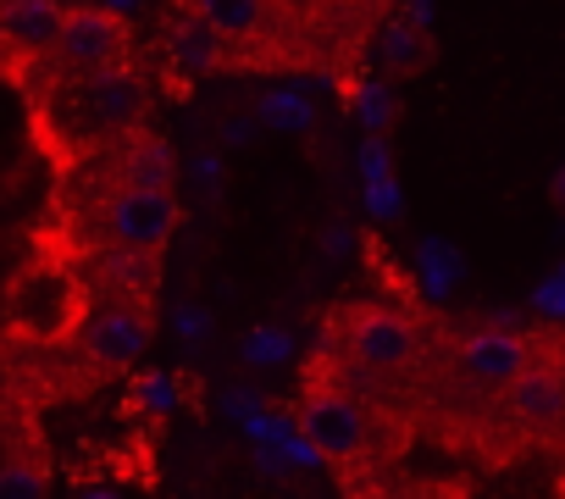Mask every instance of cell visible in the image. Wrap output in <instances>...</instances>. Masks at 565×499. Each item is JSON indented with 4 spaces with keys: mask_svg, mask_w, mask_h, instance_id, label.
Returning a JSON list of instances; mask_svg holds the SVG:
<instances>
[{
    "mask_svg": "<svg viewBox=\"0 0 565 499\" xmlns=\"http://www.w3.org/2000/svg\"><path fill=\"white\" fill-rule=\"evenodd\" d=\"M328 350L344 361V372H355L366 383H388L422 361V322L383 300H344L333 311Z\"/></svg>",
    "mask_w": 565,
    "mask_h": 499,
    "instance_id": "3",
    "label": "cell"
},
{
    "mask_svg": "<svg viewBox=\"0 0 565 499\" xmlns=\"http://www.w3.org/2000/svg\"><path fill=\"white\" fill-rule=\"evenodd\" d=\"M189 23L233 67H306V12L295 0H189Z\"/></svg>",
    "mask_w": 565,
    "mask_h": 499,
    "instance_id": "2",
    "label": "cell"
},
{
    "mask_svg": "<svg viewBox=\"0 0 565 499\" xmlns=\"http://www.w3.org/2000/svg\"><path fill=\"white\" fill-rule=\"evenodd\" d=\"M73 106H78L84 134L111 145V139L145 128V117H150V84H145V73H139L134 62L95 67V73H78Z\"/></svg>",
    "mask_w": 565,
    "mask_h": 499,
    "instance_id": "4",
    "label": "cell"
},
{
    "mask_svg": "<svg viewBox=\"0 0 565 499\" xmlns=\"http://www.w3.org/2000/svg\"><path fill=\"white\" fill-rule=\"evenodd\" d=\"M532 355H537V344L515 328H471L449 350V378L471 400H499L532 367Z\"/></svg>",
    "mask_w": 565,
    "mask_h": 499,
    "instance_id": "5",
    "label": "cell"
},
{
    "mask_svg": "<svg viewBox=\"0 0 565 499\" xmlns=\"http://www.w3.org/2000/svg\"><path fill=\"white\" fill-rule=\"evenodd\" d=\"M504 427L526 444H543L554 433H565V361L554 355H532V367L493 400Z\"/></svg>",
    "mask_w": 565,
    "mask_h": 499,
    "instance_id": "7",
    "label": "cell"
},
{
    "mask_svg": "<svg viewBox=\"0 0 565 499\" xmlns=\"http://www.w3.org/2000/svg\"><path fill=\"white\" fill-rule=\"evenodd\" d=\"M67 73H95V67H117V62H134V29L106 12V7H73L62 18V34H56V51H51Z\"/></svg>",
    "mask_w": 565,
    "mask_h": 499,
    "instance_id": "9",
    "label": "cell"
},
{
    "mask_svg": "<svg viewBox=\"0 0 565 499\" xmlns=\"http://www.w3.org/2000/svg\"><path fill=\"white\" fill-rule=\"evenodd\" d=\"M51 482H45V471H34V466H7L0 471V493H45Z\"/></svg>",
    "mask_w": 565,
    "mask_h": 499,
    "instance_id": "12",
    "label": "cell"
},
{
    "mask_svg": "<svg viewBox=\"0 0 565 499\" xmlns=\"http://www.w3.org/2000/svg\"><path fill=\"white\" fill-rule=\"evenodd\" d=\"M62 18L67 12L56 7V0H7V7H0V40H12L29 56H51L56 34H62Z\"/></svg>",
    "mask_w": 565,
    "mask_h": 499,
    "instance_id": "10",
    "label": "cell"
},
{
    "mask_svg": "<svg viewBox=\"0 0 565 499\" xmlns=\"http://www.w3.org/2000/svg\"><path fill=\"white\" fill-rule=\"evenodd\" d=\"M295 422H300L306 444L339 471V482L361 488V471L377 455V422H372V405L344 378V361L333 350H322L306 367L300 394H295Z\"/></svg>",
    "mask_w": 565,
    "mask_h": 499,
    "instance_id": "1",
    "label": "cell"
},
{
    "mask_svg": "<svg viewBox=\"0 0 565 499\" xmlns=\"http://www.w3.org/2000/svg\"><path fill=\"white\" fill-rule=\"evenodd\" d=\"M150 333H156L150 295H145V289H134V295L106 300V306L84 322V350H89V361H95V367L122 372V367H134V361L150 350Z\"/></svg>",
    "mask_w": 565,
    "mask_h": 499,
    "instance_id": "8",
    "label": "cell"
},
{
    "mask_svg": "<svg viewBox=\"0 0 565 499\" xmlns=\"http://www.w3.org/2000/svg\"><path fill=\"white\" fill-rule=\"evenodd\" d=\"M111 183H172V150L161 134L134 128L111 139Z\"/></svg>",
    "mask_w": 565,
    "mask_h": 499,
    "instance_id": "11",
    "label": "cell"
},
{
    "mask_svg": "<svg viewBox=\"0 0 565 499\" xmlns=\"http://www.w3.org/2000/svg\"><path fill=\"white\" fill-rule=\"evenodd\" d=\"M106 233L117 250L134 256H161L178 233V194L172 183H111L106 194Z\"/></svg>",
    "mask_w": 565,
    "mask_h": 499,
    "instance_id": "6",
    "label": "cell"
},
{
    "mask_svg": "<svg viewBox=\"0 0 565 499\" xmlns=\"http://www.w3.org/2000/svg\"><path fill=\"white\" fill-rule=\"evenodd\" d=\"M548 200H554V205H559V211H565V167H559V172H554V183H548Z\"/></svg>",
    "mask_w": 565,
    "mask_h": 499,
    "instance_id": "13",
    "label": "cell"
}]
</instances>
